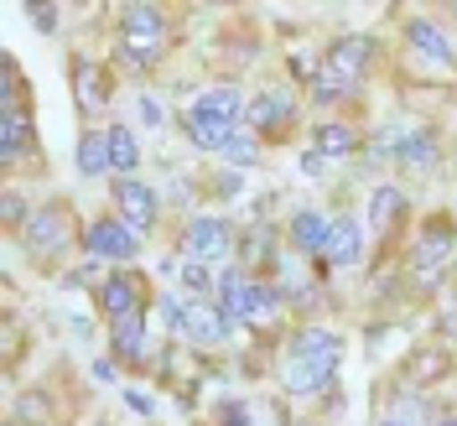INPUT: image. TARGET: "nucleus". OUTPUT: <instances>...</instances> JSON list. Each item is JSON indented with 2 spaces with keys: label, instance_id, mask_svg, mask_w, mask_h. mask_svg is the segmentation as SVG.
I'll return each instance as SVG.
<instances>
[{
  "label": "nucleus",
  "instance_id": "4be33fe9",
  "mask_svg": "<svg viewBox=\"0 0 457 426\" xmlns=\"http://www.w3.org/2000/svg\"><path fill=\"white\" fill-rule=\"evenodd\" d=\"M286 114H291V99H281V94H265V99H255V104H250V125L270 130V125H281Z\"/></svg>",
  "mask_w": 457,
  "mask_h": 426
},
{
  "label": "nucleus",
  "instance_id": "ddd939ff",
  "mask_svg": "<svg viewBox=\"0 0 457 426\" xmlns=\"http://www.w3.org/2000/svg\"><path fill=\"white\" fill-rule=\"evenodd\" d=\"M328 234H333V224H328L322 213H296V219H291V239H296V245H302L307 255H322Z\"/></svg>",
  "mask_w": 457,
  "mask_h": 426
},
{
  "label": "nucleus",
  "instance_id": "4468645a",
  "mask_svg": "<svg viewBox=\"0 0 457 426\" xmlns=\"http://www.w3.org/2000/svg\"><path fill=\"white\" fill-rule=\"evenodd\" d=\"M411 47L427 57V63H453V42L431 27V21H411Z\"/></svg>",
  "mask_w": 457,
  "mask_h": 426
},
{
  "label": "nucleus",
  "instance_id": "f8f14e48",
  "mask_svg": "<svg viewBox=\"0 0 457 426\" xmlns=\"http://www.w3.org/2000/svg\"><path fill=\"white\" fill-rule=\"evenodd\" d=\"M447 250H453V234H447V229H427V234H421V245H416V255H411L416 271H421V281H436Z\"/></svg>",
  "mask_w": 457,
  "mask_h": 426
},
{
  "label": "nucleus",
  "instance_id": "7ed1b4c3",
  "mask_svg": "<svg viewBox=\"0 0 457 426\" xmlns=\"http://www.w3.org/2000/svg\"><path fill=\"white\" fill-rule=\"evenodd\" d=\"M162 42H167V21H162V11H156V5H130L125 21H120V53L145 68V63L162 57Z\"/></svg>",
  "mask_w": 457,
  "mask_h": 426
},
{
  "label": "nucleus",
  "instance_id": "39448f33",
  "mask_svg": "<svg viewBox=\"0 0 457 426\" xmlns=\"http://www.w3.org/2000/svg\"><path fill=\"white\" fill-rule=\"evenodd\" d=\"M114 203H120V219L145 234V229L156 224V193H151V182H136V177H120L114 182Z\"/></svg>",
  "mask_w": 457,
  "mask_h": 426
},
{
  "label": "nucleus",
  "instance_id": "aec40b11",
  "mask_svg": "<svg viewBox=\"0 0 457 426\" xmlns=\"http://www.w3.org/2000/svg\"><path fill=\"white\" fill-rule=\"evenodd\" d=\"M27 141H31L27 114H5V125H0V151H5V162H16V156L27 151Z\"/></svg>",
  "mask_w": 457,
  "mask_h": 426
},
{
  "label": "nucleus",
  "instance_id": "a211bd4d",
  "mask_svg": "<svg viewBox=\"0 0 457 426\" xmlns=\"http://www.w3.org/2000/svg\"><path fill=\"white\" fill-rule=\"evenodd\" d=\"M110 136V167L114 171H136V162H141V146H136V136L125 130V125H114V130H104Z\"/></svg>",
  "mask_w": 457,
  "mask_h": 426
},
{
  "label": "nucleus",
  "instance_id": "bb28decb",
  "mask_svg": "<svg viewBox=\"0 0 457 426\" xmlns=\"http://www.w3.org/2000/svg\"><path fill=\"white\" fill-rule=\"evenodd\" d=\"M31 27H37V31H53L57 27V5H31Z\"/></svg>",
  "mask_w": 457,
  "mask_h": 426
},
{
  "label": "nucleus",
  "instance_id": "9d476101",
  "mask_svg": "<svg viewBox=\"0 0 457 426\" xmlns=\"http://www.w3.org/2000/svg\"><path fill=\"white\" fill-rule=\"evenodd\" d=\"M99 302H104V313H110V322H125V317H141V281H136L130 271H120V276H110V281H104V291H99Z\"/></svg>",
  "mask_w": 457,
  "mask_h": 426
},
{
  "label": "nucleus",
  "instance_id": "f03ea898",
  "mask_svg": "<svg viewBox=\"0 0 457 426\" xmlns=\"http://www.w3.org/2000/svg\"><path fill=\"white\" fill-rule=\"evenodd\" d=\"M370 37H343L338 47L328 53V63H322V73H317V99H343L348 88L359 84V73H364V63H370Z\"/></svg>",
  "mask_w": 457,
  "mask_h": 426
},
{
  "label": "nucleus",
  "instance_id": "c85d7f7f",
  "mask_svg": "<svg viewBox=\"0 0 457 426\" xmlns=\"http://www.w3.org/2000/svg\"><path fill=\"white\" fill-rule=\"evenodd\" d=\"M302 171H307V177H322V171H328V156H322V151H307V156H302Z\"/></svg>",
  "mask_w": 457,
  "mask_h": 426
},
{
  "label": "nucleus",
  "instance_id": "5701e85b",
  "mask_svg": "<svg viewBox=\"0 0 457 426\" xmlns=\"http://www.w3.org/2000/svg\"><path fill=\"white\" fill-rule=\"evenodd\" d=\"M353 130H348V125H322V130H317V151H322V156H348V151H353Z\"/></svg>",
  "mask_w": 457,
  "mask_h": 426
},
{
  "label": "nucleus",
  "instance_id": "2eb2a0df",
  "mask_svg": "<svg viewBox=\"0 0 457 426\" xmlns=\"http://www.w3.org/2000/svg\"><path fill=\"white\" fill-rule=\"evenodd\" d=\"M187 130H193V146L198 151H224L234 141V120H203V114H193Z\"/></svg>",
  "mask_w": 457,
  "mask_h": 426
},
{
  "label": "nucleus",
  "instance_id": "b1692460",
  "mask_svg": "<svg viewBox=\"0 0 457 426\" xmlns=\"http://www.w3.org/2000/svg\"><path fill=\"white\" fill-rule=\"evenodd\" d=\"M177 276H182V286H187L193 297H208V286H213L208 265H203V260H193V255H182V260H177Z\"/></svg>",
  "mask_w": 457,
  "mask_h": 426
},
{
  "label": "nucleus",
  "instance_id": "7c9ffc66",
  "mask_svg": "<svg viewBox=\"0 0 457 426\" xmlns=\"http://www.w3.org/2000/svg\"><path fill=\"white\" fill-rule=\"evenodd\" d=\"M436 426H457V422H436Z\"/></svg>",
  "mask_w": 457,
  "mask_h": 426
},
{
  "label": "nucleus",
  "instance_id": "f3484780",
  "mask_svg": "<svg viewBox=\"0 0 457 426\" xmlns=\"http://www.w3.org/2000/svg\"><path fill=\"white\" fill-rule=\"evenodd\" d=\"M239 110H245V104H239L234 88H208L198 104H193V114H203V120H234Z\"/></svg>",
  "mask_w": 457,
  "mask_h": 426
},
{
  "label": "nucleus",
  "instance_id": "c756f323",
  "mask_svg": "<svg viewBox=\"0 0 457 426\" xmlns=\"http://www.w3.org/2000/svg\"><path fill=\"white\" fill-rule=\"evenodd\" d=\"M385 426H405V422H385Z\"/></svg>",
  "mask_w": 457,
  "mask_h": 426
},
{
  "label": "nucleus",
  "instance_id": "0eeeda50",
  "mask_svg": "<svg viewBox=\"0 0 457 426\" xmlns=\"http://www.w3.org/2000/svg\"><path fill=\"white\" fill-rule=\"evenodd\" d=\"M68 208L62 203H47L42 213H31V229H27V245L37 250V255H57L62 245H68Z\"/></svg>",
  "mask_w": 457,
  "mask_h": 426
},
{
  "label": "nucleus",
  "instance_id": "f257e3e1",
  "mask_svg": "<svg viewBox=\"0 0 457 426\" xmlns=\"http://www.w3.org/2000/svg\"><path fill=\"white\" fill-rule=\"evenodd\" d=\"M343 359V343L338 333H328V328H307L296 348H291V359H286V390H296V396H312L317 385H328V374L338 370Z\"/></svg>",
  "mask_w": 457,
  "mask_h": 426
},
{
  "label": "nucleus",
  "instance_id": "a878e982",
  "mask_svg": "<svg viewBox=\"0 0 457 426\" xmlns=\"http://www.w3.org/2000/svg\"><path fill=\"white\" fill-rule=\"evenodd\" d=\"M224 156L234 162V167H250V162H255V146L245 141V136H234V141L224 146Z\"/></svg>",
  "mask_w": 457,
  "mask_h": 426
},
{
  "label": "nucleus",
  "instance_id": "6ab92c4d",
  "mask_svg": "<svg viewBox=\"0 0 457 426\" xmlns=\"http://www.w3.org/2000/svg\"><path fill=\"white\" fill-rule=\"evenodd\" d=\"M400 208H405L400 188H374V198H370V224H374V229H390V224L400 219Z\"/></svg>",
  "mask_w": 457,
  "mask_h": 426
},
{
  "label": "nucleus",
  "instance_id": "dca6fc26",
  "mask_svg": "<svg viewBox=\"0 0 457 426\" xmlns=\"http://www.w3.org/2000/svg\"><path fill=\"white\" fill-rule=\"evenodd\" d=\"M79 171L84 177H104L110 171V136H99V130L79 136Z\"/></svg>",
  "mask_w": 457,
  "mask_h": 426
},
{
  "label": "nucleus",
  "instance_id": "20e7f679",
  "mask_svg": "<svg viewBox=\"0 0 457 426\" xmlns=\"http://www.w3.org/2000/svg\"><path fill=\"white\" fill-rule=\"evenodd\" d=\"M276 307H281V297L270 286H255L239 271L224 276V317L228 322H265V317H276Z\"/></svg>",
  "mask_w": 457,
  "mask_h": 426
},
{
  "label": "nucleus",
  "instance_id": "412c9836",
  "mask_svg": "<svg viewBox=\"0 0 457 426\" xmlns=\"http://www.w3.org/2000/svg\"><path fill=\"white\" fill-rule=\"evenodd\" d=\"M141 348H145L141 317H125V322H114V354H125V359H141Z\"/></svg>",
  "mask_w": 457,
  "mask_h": 426
},
{
  "label": "nucleus",
  "instance_id": "6e6552de",
  "mask_svg": "<svg viewBox=\"0 0 457 426\" xmlns=\"http://www.w3.org/2000/svg\"><path fill=\"white\" fill-rule=\"evenodd\" d=\"M228 245H234V239H228L224 219H193L187 234H182V250H187L193 260H203V265H208V260H224Z\"/></svg>",
  "mask_w": 457,
  "mask_h": 426
},
{
  "label": "nucleus",
  "instance_id": "423d86ee",
  "mask_svg": "<svg viewBox=\"0 0 457 426\" xmlns=\"http://www.w3.org/2000/svg\"><path fill=\"white\" fill-rule=\"evenodd\" d=\"M141 245V234L125 224V219H99L88 224V255H104V260H130Z\"/></svg>",
  "mask_w": 457,
  "mask_h": 426
},
{
  "label": "nucleus",
  "instance_id": "cd10ccee",
  "mask_svg": "<svg viewBox=\"0 0 457 426\" xmlns=\"http://www.w3.org/2000/svg\"><path fill=\"white\" fill-rule=\"evenodd\" d=\"M141 120H145V125H162V120H167V110H162V104L145 94V99H141Z\"/></svg>",
  "mask_w": 457,
  "mask_h": 426
},
{
  "label": "nucleus",
  "instance_id": "9b49d317",
  "mask_svg": "<svg viewBox=\"0 0 457 426\" xmlns=\"http://www.w3.org/2000/svg\"><path fill=\"white\" fill-rule=\"evenodd\" d=\"M328 265H353L359 260V224L353 219H333V234H328V245H322V255Z\"/></svg>",
  "mask_w": 457,
  "mask_h": 426
},
{
  "label": "nucleus",
  "instance_id": "393cba45",
  "mask_svg": "<svg viewBox=\"0 0 457 426\" xmlns=\"http://www.w3.org/2000/svg\"><path fill=\"white\" fill-rule=\"evenodd\" d=\"M79 99H84L88 110H99V104H104V79H99V68H94V63L79 68Z\"/></svg>",
  "mask_w": 457,
  "mask_h": 426
},
{
  "label": "nucleus",
  "instance_id": "1a4fd4ad",
  "mask_svg": "<svg viewBox=\"0 0 457 426\" xmlns=\"http://www.w3.org/2000/svg\"><path fill=\"white\" fill-rule=\"evenodd\" d=\"M182 333H187L193 343H219L228 333L224 307H213L208 297H193V302H187V313H182Z\"/></svg>",
  "mask_w": 457,
  "mask_h": 426
}]
</instances>
